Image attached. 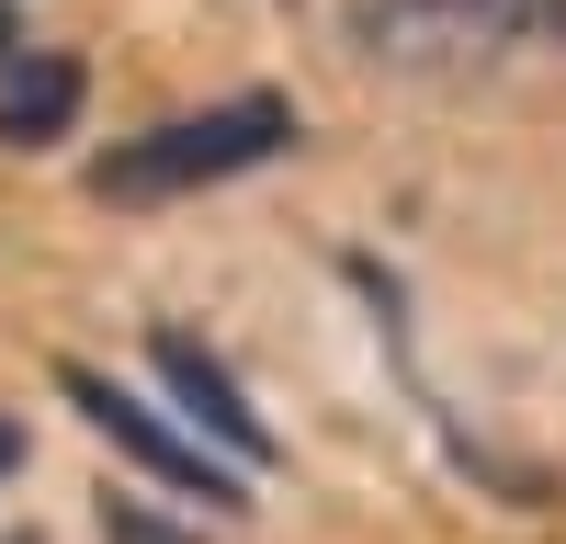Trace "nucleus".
Segmentation results:
<instances>
[{
	"label": "nucleus",
	"instance_id": "4",
	"mask_svg": "<svg viewBox=\"0 0 566 544\" xmlns=\"http://www.w3.org/2000/svg\"><path fill=\"white\" fill-rule=\"evenodd\" d=\"M148 363H159V386L181 397V420H193L216 453H227V465H272V431H261V408L239 397V375H227V363L193 341V329H148Z\"/></svg>",
	"mask_w": 566,
	"mask_h": 544
},
{
	"label": "nucleus",
	"instance_id": "2",
	"mask_svg": "<svg viewBox=\"0 0 566 544\" xmlns=\"http://www.w3.org/2000/svg\"><path fill=\"white\" fill-rule=\"evenodd\" d=\"M544 34H566V0H363L352 12V45L397 80H476Z\"/></svg>",
	"mask_w": 566,
	"mask_h": 544
},
{
	"label": "nucleus",
	"instance_id": "3",
	"mask_svg": "<svg viewBox=\"0 0 566 544\" xmlns=\"http://www.w3.org/2000/svg\"><path fill=\"white\" fill-rule=\"evenodd\" d=\"M57 386H69V408H80V420L103 431L114 453H136V465H148L159 488H181V499H205V511H250V477L227 465L216 442H181V431L159 420V408H136L125 386H103V375H91V363H69Z\"/></svg>",
	"mask_w": 566,
	"mask_h": 544
},
{
	"label": "nucleus",
	"instance_id": "6",
	"mask_svg": "<svg viewBox=\"0 0 566 544\" xmlns=\"http://www.w3.org/2000/svg\"><path fill=\"white\" fill-rule=\"evenodd\" d=\"M103 544H205V533H159L148 499H114V488H103Z\"/></svg>",
	"mask_w": 566,
	"mask_h": 544
},
{
	"label": "nucleus",
	"instance_id": "1",
	"mask_svg": "<svg viewBox=\"0 0 566 544\" xmlns=\"http://www.w3.org/2000/svg\"><path fill=\"white\" fill-rule=\"evenodd\" d=\"M283 148H295V103H283V91H239V103H205L181 125L125 136L114 159H91V193H103V205H170V193L239 181V170H261Z\"/></svg>",
	"mask_w": 566,
	"mask_h": 544
},
{
	"label": "nucleus",
	"instance_id": "7",
	"mask_svg": "<svg viewBox=\"0 0 566 544\" xmlns=\"http://www.w3.org/2000/svg\"><path fill=\"white\" fill-rule=\"evenodd\" d=\"M12 465H23V431H12V420H0V477H12Z\"/></svg>",
	"mask_w": 566,
	"mask_h": 544
},
{
	"label": "nucleus",
	"instance_id": "8",
	"mask_svg": "<svg viewBox=\"0 0 566 544\" xmlns=\"http://www.w3.org/2000/svg\"><path fill=\"white\" fill-rule=\"evenodd\" d=\"M12 45H23V34H12V0H0V69H12Z\"/></svg>",
	"mask_w": 566,
	"mask_h": 544
},
{
	"label": "nucleus",
	"instance_id": "5",
	"mask_svg": "<svg viewBox=\"0 0 566 544\" xmlns=\"http://www.w3.org/2000/svg\"><path fill=\"white\" fill-rule=\"evenodd\" d=\"M80 125V57H57V45H12V69H0V136L12 148H45V136Z\"/></svg>",
	"mask_w": 566,
	"mask_h": 544
}]
</instances>
